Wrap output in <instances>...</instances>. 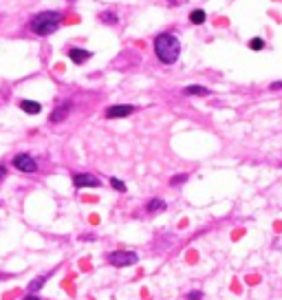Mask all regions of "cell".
<instances>
[{
	"mask_svg": "<svg viewBox=\"0 0 282 300\" xmlns=\"http://www.w3.org/2000/svg\"><path fill=\"white\" fill-rule=\"evenodd\" d=\"M154 55L159 57L161 64H174L181 55V42L174 33H159L152 42Z\"/></svg>",
	"mask_w": 282,
	"mask_h": 300,
	"instance_id": "1",
	"label": "cell"
},
{
	"mask_svg": "<svg viewBox=\"0 0 282 300\" xmlns=\"http://www.w3.org/2000/svg\"><path fill=\"white\" fill-rule=\"evenodd\" d=\"M62 25V13L60 11H40L31 18L29 29L35 35H51L60 29Z\"/></svg>",
	"mask_w": 282,
	"mask_h": 300,
	"instance_id": "2",
	"label": "cell"
},
{
	"mask_svg": "<svg viewBox=\"0 0 282 300\" xmlns=\"http://www.w3.org/2000/svg\"><path fill=\"white\" fill-rule=\"evenodd\" d=\"M108 260L113 267H128V265H135L137 260V254L135 251H126V250H115V251H110L108 254Z\"/></svg>",
	"mask_w": 282,
	"mask_h": 300,
	"instance_id": "3",
	"label": "cell"
},
{
	"mask_svg": "<svg viewBox=\"0 0 282 300\" xmlns=\"http://www.w3.org/2000/svg\"><path fill=\"white\" fill-rule=\"evenodd\" d=\"M11 163H13V168H16V170L26 172V175H29V172H35V170H38V161H35V159L31 157V154H26V152L16 154Z\"/></svg>",
	"mask_w": 282,
	"mask_h": 300,
	"instance_id": "4",
	"label": "cell"
},
{
	"mask_svg": "<svg viewBox=\"0 0 282 300\" xmlns=\"http://www.w3.org/2000/svg\"><path fill=\"white\" fill-rule=\"evenodd\" d=\"M73 185L75 188H99L101 181L97 179V176L88 175V172H77V175L73 176Z\"/></svg>",
	"mask_w": 282,
	"mask_h": 300,
	"instance_id": "5",
	"label": "cell"
},
{
	"mask_svg": "<svg viewBox=\"0 0 282 300\" xmlns=\"http://www.w3.org/2000/svg\"><path fill=\"white\" fill-rule=\"evenodd\" d=\"M135 113V106L130 104H117V106H108L106 108V117L108 119H119V117H128V115Z\"/></svg>",
	"mask_w": 282,
	"mask_h": 300,
	"instance_id": "6",
	"label": "cell"
},
{
	"mask_svg": "<svg viewBox=\"0 0 282 300\" xmlns=\"http://www.w3.org/2000/svg\"><path fill=\"white\" fill-rule=\"evenodd\" d=\"M69 57L73 64H84V62L88 60V57H93L91 51H86V49H79V47H70L69 49Z\"/></svg>",
	"mask_w": 282,
	"mask_h": 300,
	"instance_id": "7",
	"label": "cell"
},
{
	"mask_svg": "<svg viewBox=\"0 0 282 300\" xmlns=\"http://www.w3.org/2000/svg\"><path fill=\"white\" fill-rule=\"evenodd\" d=\"M69 110H70V101H62V104L51 113V117H48V119H51L53 124H57V122H62V119L69 115Z\"/></svg>",
	"mask_w": 282,
	"mask_h": 300,
	"instance_id": "8",
	"label": "cell"
},
{
	"mask_svg": "<svg viewBox=\"0 0 282 300\" xmlns=\"http://www.w3.org/2000/svg\"><path fill=\"white\" fill-rule=\"evenodd\" d=\"M210 88H205V86H198V84H189V86H185L183 88V95H188V97H192V95H198V97H205V95H210Z\"/></svg>",
	"mask_w": 282,
	"mask_h": 300,
	"instance_id": "9",
	"label": "cell"
},
{
	"mask_svg": "<svg viewBox=\"0 0 282 300\" xmlns=\"http://www.w3.org/2000/svg\"><path fill=\"white\" fill-rule=\"evenodd\" d=\"M20 110H24L26 115H38L40 110H42V106H40L38 101H33V100H22L20 101Z\"/></svg>",
	"mask_w": 282,
	"mask_h": 300,
	"instance_id": "10",
	"label": "cell"
},
{
	"mask_svg": "<svg viewBox=\"0 0 282 300\" xmlns=\"http://www.w3.org/2000/svg\"><path fill=\"white\" fill-rule=\"evenodd\" d=\"M165 207H167V203L163 201V199H150L145 210L148 212H161V210H165Z\"/></svg>",
	"mask_w": 282,
	"mask_h": 300,
	"instance_id": "11",
	"label": "cell"
},
{
	"mask_svg": "<svg viewBox=\"0 0 282 300\" xmlns=\"http://www.w3.org/2000/svg\"><path fill=\"white\" fill-rule=\"evenodd\" d=\"M205 18H207V13L203 11V9H194V11L189 13V22H192V25H203Z\"/></svg>",
	"mask_w": 282,
	"mask_h": 300,
	"instance_id": "12",
	"label": "cell"
},
{
	"mask_svg": "<svg viewBox=\"0 0 282 300\" xmlns=\"http://www.w3.org/2000/svg\"><path fill=\"white\" fill-rule=\"evenodd\" d=\"M47 280H48V274H44V276H38L35 280H31V282H29V291H31V294H35V291H38L40 287H42Z\"/></svg>",
	"mask_w": 282,
	"mask_h": 300,
	"instance_id": "13",
	"label": "cell"
},
{
	"mask_svg": "<svg viewBox=\"0 0 282 300\" xmlns=\"http://www.w3.org/2000/svg\"><path fill=\"white\" fill-rule=\"evenodd\" d=\"M249 49H251V51H262V49H264V40L262 38H251L249 40Z\"/></svg>",
	"mask_w": 282,
	"mask_h": 300,
	"instance_id": "14",
	"label": "cell"
},
{
	"mask_svg": "<svg viewBox=\"0 0 282 300\" xmlns=\"http://www.w3.org/2000/svg\"><path fill=\"white\" fill-rule=\"evenodd\" d=\"M99 18H101L104 22H108V25H117V20H119L117 13H113V11H104Z\"/></svg>",
	"mask_w": 282,
	"mask_h": 300,
	"instance_id": "15",
	"label": "cell"
},
{
	"mask_svg": "<svg viewBox=\"0 0 282 300\" xmlns=\"http://www.w3.org/2000/svg\"><path fill=\"white\" fill-rule=\"evenodd\" d=\"M110 185H113L117 192H126V183H123L121 179H117V176H113V179H110Z\"/></svg>",
	"mask_w": 282,
	"mask_h": 300,
	"instance_id": "16",
	"label": "cell"
},
{
	"mask_svg": "<svg viewBox=\"0 0 282 300\" xmlns=\"http://www.w3.org/2000/svg\"><path fill=\"white\" fill-rule=\"evenodd\" d=\"M185 181H188V175H174L172 176V181H170V185H181V183H185Z\"/></svg>",
	"mask_w": 282,
	"mask_h": 300,
	"instance_id": "17",
	"label": "cell"
},
{
	"mask_svg": "<svg viewBox=\"0 0 282 300\" xmlns=\"http://www.w3.org/2000/svg\"><path fill=\"white\" fill-rule=\"evenodd\" d=\"M185 300H203V294L201 291H189V294L185 296Z\"/></svg>",
	"mask_w": 282,
	"mask_h": 300,
	"instance_id": "18",
	"label": "cell"
},
{
	"mask_svg": "<svg viewBox=\"0 0 282 300\" xmlns=\"http://www.w3.org/2000/svg\"><path fill=\"white\" fill-rule=\"evenodd\" d=\"M282 88V82H271L269 84V91H280Z\"/></svg>",
	"mask_w": 282,
	"mask_h": 300,
	"instance_id": "19",
	"label": "cell"
},
{
	"mask_svg": "<svg viewBox=\"0 0 282 300\" xmlns=\"http://www.w3.org/2000/svg\"><path fill=\"white\" fill-rule=\"evenodd\" d=\"M4 176H7V168H4V166H0V181H2Z\"/></svg>",
	"mask_w": 282,
	"mask_h": 300,
	"instance_id": "20",
	"label": "cell"
},
{
	"mask_svg": "<svg viewBox=\"0 0 282 300\" xmlns=\"http://www.w3.org/2000/svg\"><path fill=\"white\" fill-rule=\"evenodd\" d=\"M22 300H40V298H38V296H35V294H29V296H24V298H22Z\"/></svg>",
	"mask_w": 282,
	"mask_h": 300,
	"instance_id": "21",
	"label": "cell"
},
{
	"mask_svg": "<svg viewBox=\"0 0 282 300\" xmlns=\"http://www.w3.org/2000/svg\"><path fill=\"white\" fill-rule=\"evenodd\" d=\"M0 278H7V274H0Z\"/></svg>",
	"mask_w": 282,
	"mask_h": 300,
	"instance_id": "22",
	"label": "cell"
},
{
	"mask_svg": "<svg viewBox=\"0 0 282 300\" xmlns=\"http://www.w3.org/2000/svg\"><path fill=\"white\" fill-rule=\"evenodd\" d=\"M280 166H282V163H280Z\"/></svg>",
	"mask_w": 282,
	"mask_h": 300,
	"instance_id": "23",
	"label": "cell"
}]
</instances>
